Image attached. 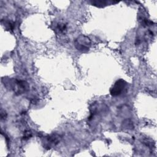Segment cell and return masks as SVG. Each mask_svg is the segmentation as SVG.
Returning <instances> with one entry per match:
<instances>
[{"mask_svg": "<svg viewBox=\"0 0 157 157\" xmlns=\"http://www.w3.org/2000/svg\"><path fill=\"white\" fill-rule=\"evenodd\" d=\"M92 5H95L96 6L98 7H104L106 5H108V2H106V1H95V2H91Z\"/></svg>", "mask_w": 157, "mask_h": 157, "instance_id": "3", "label": "cell"}, {"mask_svg": "<svg viewBox=\"0 0 157 157\" xmlns=\"http://www.w3.org/2000/svg\"><path fill=\"white\" fill-rule=\"evenodd\" d=\"M125 86H126V82H125V80L122 79L117 80L111 89L110 92L111 95L113 97L120 95L125 88Z\"/></svg>", "mask_w": 157, "mask_h": 157, "instance_id": "1", "label": "cell"}, {"mask_svg": "<svg viewBox=\"0 0 157 157\" xmlns=\"http://www.w3.org/2000/svg\"><path fill=\"white\" fill-rule=\"evenodd\" d=\"M82 39H77L76 41V46L78 50H88L89 49V46L90 44V41L89 40V38H87L85 36H82Z\"/></svg>", "mask_w": 157, "mask_h": 157, "instance_id": "2", "label": "cell"}, {"mask_svg": "<svg viewBox=\"0 0 157 157\" xmlns=\"http://www.w3.org/2000/svg\"><path fill=\"white\" fill-rule=\"evenodd\" d=\"M31 132L28 131L27 133H25L24 138H25V139H28V138H29V137H31Z\"/></svg>", "mask_w": 157, "mask_h": 157, "instance_id": "4", "label": "cell"}]
</instances>
